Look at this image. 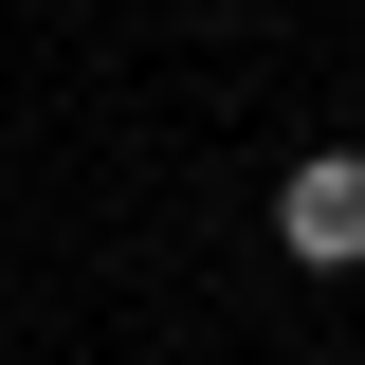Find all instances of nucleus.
<instances>
[{
  "mask_svg": "<svg viewBox=\"0 0 365 365\" xmlns=\"http://www.w3.org/2000/svg\"><path fill=\"white\" fill-rule=\"evenodd\" d=\"M274 237L311 274H365V146H311V165L274 182Z\"/></svg>",
  "mask_w": 365,
  "mask_h": 365,
  "instance_id": "nucleus-1",
  "label": "nucleus"
}]
</instances>
